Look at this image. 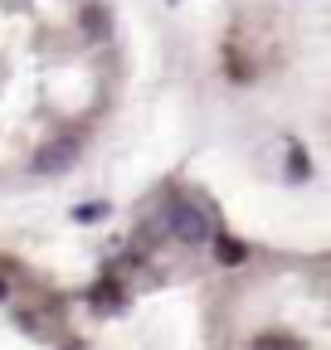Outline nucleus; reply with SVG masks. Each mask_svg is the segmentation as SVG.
<instances>
[{
	"instance_id": "obj_9",
	"label": "nucleus",
	"mask_w": 331,
	"mask_h": 350,
	"mask_svg": "<svg viewBox=\"0 0 331 350\" xmlns=\"http://www.w3.org/2000/svg\"><path fill=\"white\" fill-rule=\"evenodd\" d=\"M64 350H83V345H64Z\"/></svg>"
},
{
	"instance_id": "obj_2",
	"label": "nucleus",
	"mask_w": 331,
	"mask_h": 350,
	"mask_svg": "<svg viewBox=\"0 0 331 350\" xmlns=\"http://www.w3.org/2000/svg\"><path fill=\"white\" fill-rule=\"evenodd\" d=\"M73 161H78V142H73V137H59V142L39 146V151L29 156V170H34V175H59V170H68Z\"/></svg>"
},
{
	"instance_id": "obj_8",
	"label": "nucleus",
	"mask_w": 331,
	"mask_h": 350,
	"mask_svg": "<svg viewBox=\"0 0 331 350\" xmlns=\"http://www.w3.org/2000/svg\"><path fill=\"white\" fill-rule=\"evenodd\" d=\"M0 301H10V282L5 278H0Z\"/></svg>"
},
{
	"instance_id": "obj_1",
	"label": "nucleus",
	"mask_w": 331,
	"mask_h": 350,
	"mask_svg": "<svg viewBox=\"0 0 331 350\" xmlns=\"http://www.w3.org/2000/svg\"><path fill=\"white\" fill-rule=\"evenodd\" d=\"M166 229H171V239L176 243H185V248H200V243H210V214H204L200 204H190V200H176L171 209H166Z\"/></svg>"
},
{
	"instance_id": "obj_5",
	"label": "nucleus",
	"mask_w": 331,
	"mask_h": 350,
	"mask_svg": "<svg viewBox=\"0 0 331 350\" xmlns=\"http://www.w3.org/2000/svg\"><path fill=\"white\" fill-rule=\"evenodd\" d=\"M254 350H302V340L282 336V331H263V336H254Z\"/></svg>"
},
{
	"instance_id": "obj_7",
	"label": "nucleus",
	"mask_w": 331,
	"mask_h": 350,
	"mask_svg": "<svg viewBox=\"0 0 331 350\" xmlns=\"http://www.w3.org/2000/svg\"><path fill=\"white\" fill-rule=\"evenodd\" d=\"M93 306H98V312H112V306H122V287H117V282L93 287Z\"/></svg>"
},
{
	"instance_id": "obj_4",
	"label": "nucleus",
	"mask_w": 331,
	"mask_h": 350,
	"mask_svg": "<svg viewBox=\"0 0 331 350\" xmlns=\"http://www.w3.org/2000/svg\"><path fill=\"white\" fill-rule=\"evenodd\" d=\"M215 253H220V262H224V268H243V258H248V248H243L239 239H229V234L215 243Z\"/></svg>"
},
{
	"instance_id": "obj_3",
	"label": "nucleus",
	"mask_w": 331,
	"mask_h": 350,
	"mask_svg": "<svg viewBox=\"0 0 331 350\" xmlns=\"http://www.w3.org/2000/svg\"><path fill=\"white\" fill-rule=\"evenodd\" d=\"M78 25H83V34H88V39H107V29H112V20H107L103 5H83Z\"/></svg>"
},
{
	"instance_id": "obj_6",
	"label": "nucleus",
	"mask_w": 331,
	"mask_h": 350,
	"mask_svg": "<svg viewBox=\"0 0 331 350\" xmlns=\"http://www.w3.org/2000/svg\"><path fill=\"white\" fill-rule=\"evenodd\" d=\"M287 175L293 180H312V161H307L302 146H287Z\"/></svg>"
}]
</instances>
